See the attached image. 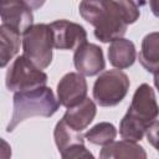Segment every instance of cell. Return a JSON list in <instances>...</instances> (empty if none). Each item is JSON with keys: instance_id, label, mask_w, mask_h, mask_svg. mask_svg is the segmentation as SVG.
<instances>
[{"instance_id": "cell-8", "label": "cell", "mask_w": 159, "mask_h": 159, "mask_svg": "<svg viewBox=\"0 0 159 159\" xmlns=\"http://www.w3.org/2000/svg\"><path fill=\"white\" fill-rule=\"evenodd\" d=\"M52 32L53 47L57 50H77L87 42L84 27L70 20H56L48 24Z\"/></svg>"}, {"instance_id": "cell-10", "label": "cell", "mask_w": 159, "mask_h": 159, "mask_svg": "<svg viewBox=\"0 0 159 159\" xmlns=\"http://www.w3.org/2000/svg\"><path fill=\"white\" fill-rule=\"evenodd\" d=\"M73 65L77 72L82 76L92 77L99 75L106 67L102 48L96 43H83L77 50H75Z\"/></svg>"}, {"instance_id": "cell-19", "label": "cell", "mask_w": 159, "mask_h": 159, "mask_svg": "<svg viewBox=\"0 0 159 159\" xmlns=\"http://www.w3.org/2000/svg\"><path fill=\"white\" fill-rule=\"evenodd\" d=\"M157 133H158V120L154 122V123L148 128V130L145 132V135H147V138H148V142H149L154 148H157V139H158Z\"/></svg>"}, {"instance_id": "cell-9", "label": "cell", "mask_w": 159, "mask_h": 159, "mask_svg": "<svg viewBox=\"0 0 159 159\" xmlns=\"http://www.w3.org/2000/svg\"><path fill=\"white\" fill-rule=\"evenodd\" d=\"M87 81L78 72L66 73L57 83V101L60 106L72 108L87 97Z\"/></svg>"}, {"instance_id": "cell-17", "label": "cell", "mask_w": 159, "mask_h": 159, "mask_svg": "<svg viewBox=\"0 0 159 159\" xmlns=\"http://www.w3.org/2000/svg\"><path fill=\"white\" fill-rule=\"evenodd\" d=\"M83 137L92 144L104 147L114 142L117 137V128L109 122H99L92 128H89L83 134Z\"/></svg>"}, {"instance_id": "cell-7", "label": "cell", "mask_w": 159, "mask_h": 159, "mask_svg": "<svg viewBox=\"0 0 159 159\" xmlns=\"http://www.w3.org/2000/svg\"><path fill=\"white\" fill-rule=\"evenodd\" d=\"M42 2H29L24 0L0 1V17L2 24L12 27L20 34H24L34 25L32 5L39 6Z\"/></svg>"}, {"instance_id": "cell-20", "label": "cell", "mask_w": 159, "mask_h": 159, "mask_svg": "<svg viewBox=\"0 0 159 159\" xmlns=\"http://www.w3.org/2000/svg\"><path fill=\"white\" fill-rule=\"evenodd\" d=\"M11 145L0 137V159H11Z\"/></svg>"}, {"instance_id": "cell-11", "label": "cell", "mask_w": 159, "mask_h": 159, "mask_svg": "<svg viewBox=\"0 0 159 159\" xmlns=\"http://www.w3.org/2000/svg\"><path fill=\"white\" fill-rule=\"evenodd\" d=\"M96 113H97L96 103L91 98L86 97L77 106L72 108H67V111L62 117V120L73 130L82 133V130L86 129L92 123V120L96 117Z\"/></svg>"}, {"instance_id": "cell-3", "label": "cell", "mask_w": 159, "mask_h": 159, "mask_svg": "<svg viewBox=\"0 0 159 159\" xmlns=\"http://www.w3.org/2000/svg\"><path fill=\"white\" fill-rule=\"evenodd\" d=\"M22 56L39 70L47 68L52 62V32L48 24H34L22 34Z\"/></svg>"}, {"instance_id": "cell-4", "label": "cell", "mask_w": 159, "mask_h": 159, "mask_svg": "<svg viewBox=\"0 0 159 159\" xmlns=\"http://www.w3.org/2000/svg\"><path fill=\"white\" fill-rule=\"evenodd\" d=\"M130 82L122 70L103 71L93 84V99L101 107H114L127 96Z\"/></svg>"}, {"instance_id": "cell-14", "label": "cell", "mask_w": 159, "mask_h": 159, "mask_svg": "<svg viewBox=\"0 0 159 159\" xmlns=\"http://www.w3.org/2000/svg\"><path fill=\"white\" fill-rule=\"evenodd\" d=\"M138 58L142 66L148 72L153 73L154 78H157L158 70H159V32L158 31H153L144 36Z\"/></svg>"}, {"instance_id": "cell-5", "label": "cell", "mask_w": 159, "mask_h": 159, "mask_svg": "<svg viewBox=\"0 0 159 159\" xmlns=\"http://www.w3.org/2000/svg\"><path fill=\"white\" fill-rule=\"evenodd\" d=\"M47 80L48 77L43 71L35 67L21 55L14 60V62L6 71L5 86L9 91L16 93L43 87L46 86Z\"/></svg>"}, {"instance_id": "cell-18", "label": "cell", "mask_w": 159, "mask_h": 159, "mask_svg": "<svg viewBox=\"0 0 159 159\" xmlns=\"http://www.w3.org/2000/svg\"><path fill=\"white\" fill-rule=\"evenodd\" d=\"M62 159H96L94 155L84 147V144H77L67 148L61 153Z\"/></svg>"}, {"instance_id": "cell-6", "label": "cell", "mask_w": 159, "mask_h": 159, "mask_svg": "<svg viewBox=\"0 0 159 159\" xmlns=\"http://www.w3.org/2000/svg\"><path fill=\"white\" fill-rule=\"evenodd\" d=\"M147 129L158 120V103L154 88L148 83H142L134 92L130 106L125 113Z\"/></svg>"}, {"instance_id": "cell-16", "label": "cell", "mask_w": 159, "mask_h": 159, "mask_svg": "<svg viewBox=\"0 0 159 159\" xmlns=\"http://www.w3.org/2000/svg\"><path fill=\"white\" fill-rule=\"evenodd\" d=\"M53 138H55V143H56V147L60 153L65 152L70 147H73L77 144H84L83 134L70 128L62 119L60 122H57V124L55 127Z\"/></svg>"}, {"instance_id": "cell-1", "label": "cell", "mask_w": 159, "mask_h": 159, "mask_svg": "<svg viewBox=\"0 0 159 159\" xmlns=\"http://www.w3.org/2000/svg\"><path fill=\"white\" fill-rule=\"evenodd\" d=\"M78 11L88 24L94 26L96 39L104 43L122 39L128 25L134 24L140 16L137 2L129 0L81 1Z\"/></svg>"}, {"instance_id": "cell-15", "label": "cell", "mask_w": 159, "mask_h": 159, "mask_svg": "<svg viewBox=\"0 0 159 159\" xmlns=\"http://www.w3.org/2000/svg\"><path fill=\"white\" fill-rule=\"evenodd\" d=\"M20 32L2 24L0 25V68L6 67L20 50Z\"/></svg>"}, {"instance_id": "cell-2", "label": "cell", "mask_w": 159, "mask_h": 159, "mask_svg": "<svg viewBox=\"0 0 159 159\" xmlns=\"http://www.w3.org/2000/svg\"><path fill=\"white\" fill-rule=\"evenodd\" d=\"M58 107L60 103L53 91L47 86L16 92L12 98V116L6 125V132H14L20 123L31 117H52Z\"/></svg>"}, {"instance_id": "cell-12", "label": "cell", "mask_w": 159, "mask_h": 159, "mask_svg": "<svg viewBox=\"0 0 159 159\" xmlns=\"http://www.w3.org/2000/svg\"><path fill=\"white\" fill-rule=\"evenodd\" d=\"M99 159H147L145 149L137 142L114 140L99 152Z\"/></svg>"}, {"instance_id": "cell-13", "label": "cell", "mask_w": 159, "mask_h": 159, "mask_svg": "<svg viewBox=\"0 0 159 159\" xmlns=\"http://www.w3.org/2000/svg\"><path fill=\"white\" fill-rule=\"evenodd\" d=\"M137 58V50L134 43L128 39H118L111 42L108 47V60L117 70L130 67Z\"/></svg>"}]
</instances>
